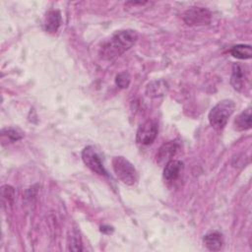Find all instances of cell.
Here are the masks:
<instances>
[{"label": "cell", "instance_id": "e0dca14e", "mask_svg": "<svg viewBox=\"0 0 252 252\" xmlns=\"http://www.w3.org/2000/svg\"><path fill=\"white\" fill-rule=\"evenodd\" d=\"M14 197H15L14 189L9 185H4L2 187V201L7 199V204L12 203V201L14 200Z\"/></svg>", "mask_w": 252, "mask_h": 252}, {"label": "cell", "instance_id": "7a4b0ae2", "mask_svg": "<svg viewBox=\"0 0 252 252\" xmlns=\"http://www.w3.org/2000/svg\"><path fill=\"white\" fill-rule=\"evenodd\" d=\"M235 109V103L231 99H222L209 112L208 118L211 126L216 131H221L227 124L228 118Z\"/></svg>", "mask_w": 252, "mask_h": 252}, {"label": "cell", "instance_id": "8992f818", "mask_svg": "<svg viewBox=\"0 0 252 252\" xmlns=\"http://www.w3.org/2000/svg\"><path fill=\"white\" fill-rule=\"evenodd\" d=\"M82 159L84 163L94 172L99 175H107L102 161L100 160L95 149L93 146H87L82 152Z\"/></svg>", "mask_w": 252, "mask_h": 252}, {"label": "cell", "instance_id": "5b68a950", "mask_svg": "<svg viewBox=\"0 0 252 252\" xmlns=\"http://www.w3.org/2000/svg\"><path fill=\"white\" fill-rule=\"evenodd\" d=\"M158 123L153 119L146 120L141 124L136 133V141L143 146L151 145L158 136Z\"/></svg>", "mask_w": 252, "mask_h": 252}, {"label": "cell", "instance_id": "6da1fadb", "mask_svg": "<svg viewBox=\"0 0 252 252\" xmlns=\"http://www.w3.org/2000/svg\"><path fill=\"white\" fill-rule=\"evenodd\" d=\"M138 39L133 30H122L113 33L99 47V55L104 60H113L130 49Z\"/></svg>", "mask_w": 252, "mask_h": 252}, {"label": "cell", "instance_id": "30bf717a", "mask_svg": "<svg viewBox=\"0 0 252 252\" xmlns=\"http://www.w3.org/2000/svg\"><path fill=\"white\" fill-rule=\"evenodd\" d=\"M61 25V14L58 10H51L49 11L45 18H44V22H43V26L44 29L47 32L50 33H54L57 32V30L59 29Z\"/></svg>", "mask_w": 252, "mask_h": 252}, {"label": "cell", "instance_id": "ba28073f", "mask_svg": "<svg viewBox=\"0 0 252 252\" xmlns=\"http://www.w3.org/2000/svg\"><path fill=\"white\" fill-rule=\"evenodd\" d=\"M247 80L246 71L243 65L239 63H234L232 65V73L230 77V84L234 90L241 92L244 89Z\"/></svg>", "mask_w": 252, "mask_h": 252}, {"label": "cell", "instance_id": "277c9868", "mask_svg": "<svg viewBox=\"0 0 252 252\" xmlns=\"http://www.w3.org/2000/svg\"><path fill=\"white\" fill-rule=\"evenodd\" d=\"M182 19L188 26H204L211 23L212 14L207 8L191 7L184 12Z\"/></svg>", "mask_w": 252, "mask_h": 252}, {"label": "cell", "instance_id": "8fae6325", "mask_svg": "<svg viewBox=\"0 0 252 252\" xmlns=\"http://www.w3.org/2000/svg\"><path fill=\"white\" fill-rule=\"evenodd\" d=\"M204 244L205 246L211 250V251H219L220 250L223 241H222V237L221 234L218 231H212L207 233L204 238H203Z\"/></svg>", "mask_w": 252, "mask_h": 252}, {"label": "cell", "instance_id": "9c48e42d", "mask_svg": "<svg viewBox=\"0 0 252 252\" xmlns=\"http://www.w3.org/2000/svg\"><path fill=\"white\" fill-rule=\"evenodd\" d=\"M183 169V162L177 159L169 160L163 168V177L166 181H175Z\"/></svg>", "mask_w": 252, "mask_h": 252}, {"label": "cell", "instance_id": "ac0fdd59", "mask_svg": "<svg viewBox=\"0 0 252 252\" xmlns=\"http://www.w3.org/2000/svg\"><path fill=\"white\" fill-rule=\"evenodd\" d=\"M100 231L103 233H106V234H110L113 232V227L109 226V225H102V226H100Z\"/></svg>", "mask_w": 252, "mask_h": 252}, {"label": "cell", "instance_id": "7c38bea8", "mask_svg": "<svg viewBox=\"0 0 252 252\" xmlns=\"http://www.w3.org/2000/svg\"><path fill=\"white\" fill-rule=\"evenodd\" d=\"M234 127L238 131H244L251 128V109L242 111L234 120Z\"/></svg>", "mask_w": 252, "mask_h": 252}, {"label": "cell", "instance_id": "2e32d148", "mask_svg": "<svg viewBox=\"0 0 252 252\" xmlns=\"http://www.w3.org/2000/svg\"><path fill=\"white\" fill-rule=\"evenodd\" d=\"M2 136L3 137H7L9 140L15 142V141H18L20 139L23 138V134L17 130V129H14V128H6V129H3L2 130Z\"/></svg>", "mask_w": 252, "mask_h": 252}, {"label": "cell", "instance_id": "5bb4252c", "mask_svg": "<svg viewBox=\"0 0 252 252\" xmlns=\"http://www.w3.org/2000/svg\"><path fill=\"white\" fill-rule=\"evenodd\" d=\"M229 52L234 58L241 60L250 59L252 56V49L248 44H236L230 48Z\"/></svg>", "mask_w": 252, "mask_h": 252}, {"label": "cell", "instance_id": "52a82bcc", "mask_svg": "<svg viewBox=\"0 0 252 252\" xmlns=\"http://www.w3.org/2000/svg\"><path fill=\"white\" fill-rule=\"evenodd\" d=\"M178 149V144L175 141L164 143L157 153V162L159 165H165L175 156Z\"/></svg>", "mask_w": 252, "mask_h": 252}, {"label": "cell", "instance_id": "9a60e30c", "mask_svg": "<svg viewBox=\"0 0 252 252\" xmlns=\"http://www.w3.org/2000/svg\"><path fill=\"white\" fill-rule=\"evenodd\" d=\"M130 82H131L130 74L126 71L120 72L119 74H117L115 78V84L120 89H127L130 85Z\"/></svg>", "mask_w": 252, "mask_h": 252}, {"label": "cell", "instance_id": "3957f363", "mask_svg": "<svg viewBox=\"0 0 252 252\" xmlns=\"http://www.w3.org/2000/svg\"><path fill=\"white\" fill-rule=\"evenodd\" d=\"M112 168L117 178L126 185H134L138 180V172L135 166L124 157L112 158Z\"/></svg>", "mask_w": 252, "mask_h": 252}, {"label": "cell", "instance_id": "4fadbf2b", "mask_svg": "<svg viewBox=\"0 0 252 252\" xmlns=\"http://www.w3.org/2000/svg\"><path fill=\"white\" fill-rule=\"evenodd\" d=\"M167 89L168 87L164 81H155L149 84V86L147 87V94L151 97H157L163 95L166 93Z\"/></svg>", "mask_w": 252, "mask_h": 252}]
</instances>
